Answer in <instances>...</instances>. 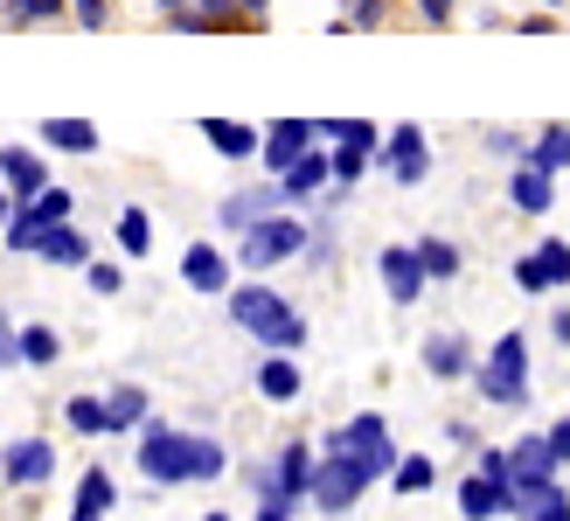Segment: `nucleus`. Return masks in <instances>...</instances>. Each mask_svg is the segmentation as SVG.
Listing matches in <instances>:
<instances>
[{"instance_id": "f257e3e1", "label": "nucleus", "mask_w": 570, "mask_h": 521, "mask_svg": "<svg viewBox=\"0 0 570 521\" xmlns=\"http://www.w3.org/2000/svg\"><path fill=\"white\" fill-rule=\"evenodd\" d=\"M139 473H147L154 486H203V480L230 473V452H223L216 439H203V431L147 417L139 424Z\"/></svg>"}, {"instance_id": "f03ea898", "label": "nucleus", "mask_w": 570, "mask_h": 521, "mask_svg": "<svg viewBox=\"0 0 570 521\" xmlns=\"http://www.w3.org/2000/svg\"><path fill=\"white\" fill-rule=\"evenodd\" d=\"M321 452H341L348 466H362L368 480H390L396 473V439H390V417H376V411H362V417H348V424H334L327 431V445Z\"/></svg>"}, {"instance_id": "7ed1b4c3", "label": "nucleus", "mask_w": 570, "mask_h": 521, "mask_svg": "<svg viewBox=\"0 0 570 521\" xmlns=\"http://www.w3.org/2000/svg\"><path fill=\"white\" fill-rule=\"evenodd\" d=\"M473 390L494 403V411H522L529 403V341L508 327L494 347H488V362L473 368Z\"/></svg>"}, {"instance_id": "20e7f679", "label": "nucleus", "mask_w": 570, "mask_h": 521, "mask_svg": "<svg viewBox=\"0 0 570 521\" xmlns=\"http://www.w3.org/2000/svg\"><path fill=\"white\" fill-rule=\"evenodd\" d=\"M293 257H306V223L293 209H278V216H265L258 229L237 237V265L244 272H278V265H293Z\"/></svg>"}, {"instance_id": "39448f33", "label": "nucleus", "mask_w": 570, "mask_h": 521, "mask_svg": "<svg viewBox=\"0 0 570 521\" xmlns=\"http://www.w3.org/2000/svg\"><path fill=\"white\" fill-rule=\"evenodd\" d=\"M70 216H77V195H70L63 181H49L42 195H28L21 209H14V223H8V237H0V244H8V250H28V257H36V244L49 237V229H63Z\"/></svg>"}, {"instance_id": "423d86ee", "label": "nucleus", "mask_w": 570, "mask_h": 521, "mask_svg": "<svg viewBox=\"0 0 570 521\" xmlns=\"http://www.w3.org/2000/svg\"><path fill=\"white\" fill-rule=\"evenodd\" d=\"M313 473H321V452H313V445H285L272 466L258 473V494H265V501H285V508H293V501H313Z\"/></svg>"}, {"instance_id": "0eeeda50", "label": "nucleus", "mask_w": 570, "mask_h": 521, "mask_svg": "<svg viewBox=\"0 0 570 521\" xmlns=\"http://www.w3.org/2000/svg\"><path fill=\"white\" fill-rule=\"evenodd\" d=\"M368 486H376V480H368L362 466H348L341 452H321V473H313V508H321V514H348Z\"/></svg>"}, {"instance_id": "6e6552de", "label": "nucleus", "mask_w": 570, "mask_h": 521, "mask_svg": "<svg viewBox=\"0 0 570 521\" xmlns=\"http://www.w3.org/2000/svg\"><path fill=\"white\" fill-rule=\"evenodd\" d=\"M313 139H327L321 119H272V126H265V154H258V160H265L272 181H278V174H293V167L313 154Z\"/></svg>"}, {"instance_id": "1a4fd4ad", "label": "nucleus", "mask_w": 570, "mask_h": 521, "mask_svg": "<svg viewBox=\"0 0 570 521\" xmlns=\"http://www.w3.org/2000/svg\"><path fill=\"white\" fill-rule=\"evenodd\" d=\"M376 167L390 174L396 188H417L424 174H432V147H424V132H417V126H390V139L376 147Z\"/></svg>"}, {"instance_id": "9d476101", "label": "nucleus", "mask_w": 570, "mask_h": 521, "mask_svg": "<svg viewBox=\"0 0 570 521\" xmlns=\"http://www.w3.org/2000/svg\"><path fill=\"white\" fill-rule=\"evenodd\" d=\"M278 209H285V188H278V181H250V188H237V195L216 201V216H223V229H230V237L258 229V223L278 216Z\"/></svg>"}, {"instance_id": "9b49d317", "label": "nucleus", "mask_w": 570, "mask_h": 521, "mask_svg": "<svg viewBox=\"0 0 570 521\" xmlns=\"http://www.w3.org/2000/svg\"><path fill=\"white\" fill-rule=\"evenodd\" d=\"M0 480L8 486H42V480H56V445L49 439H8L0 445Z\"/></svg>"}, {"instance_id": "f8f14e48", "label": "nucleus", "mask_w": 570, "mask_h": 521, "mask_svg": "<svg viewBox=\"0 0 570 521\" xmlns=\"http://www.w3.org/2000/svg\"><path fill=\"white\" fill-rule=\"evenodd\" d=\"M515 285L522 293H557V285H570V244L543 237L529 257H515Z\"/></svg>"}, {"instance_id": "ddd939ff", "label": "nucleus", "mask_w": 570, "mask_h": 521, "mask_svg": "<svg viewBox=\"0 0 570 521\" xmlns=\"http://www.w3.org/2000/svg\"><path fill=\"white\" fill-rule=\"evenodd\" d=\"M460 514H466V521H501V514H515V486L473 466V473L460 480Z\"/></svg>"}, {"instance_id": "4468645a", "label": "nucleus", "mask_w": 570, "mask_h": 521, "mask_svg": "<svg viewBox=\"0 0 570 521\" xmlns=\"http://www.w3.org/2000/svg\"><path fill=\"white\" fill-rule=\"evenodd\" d=\"M230 265H237V257H223L216 244H188L181 250V278H188V293H203V299L230 293Z\"/></svg>"}, {"instance_id": "2eb2a0df", "label": "nucleus", "mask_w": 570, "mask_h": 521, "mask_svg": "<svg viewBox=\"0 0 570 521\" xmlns=\"http://www.w3.org/2000/svg\"><path fill=\"white\" fill-rule=\"evenodd\" d=\"M278 188H285V209H293V201H327L334 195V154L313 147L293 174H278Z\"/></svg>"}, {"instance_id": "dca6fc26", "label": "nucleus", "mask_w": 570, "mask_h": 521, "mask_svg": "<svg viewBox=\"0 0 570 521\" xmlns=\"http://www.w3.org/2000/svg\"><path fill=\"white\" fill-rule=\"evenodd\" d=\"M376 272H383V293H390L396 306H411V299L424 293V278H432V272H424V257H417V244H390Z\"/></svg>"}, {"instance_id": "f3484780", "label": "nucleus", "mask_w": 570, "mask_h": 521, "mask_svg": "<svg viewBox=\"0 0 570 521\" xmlns=\"http://www.w3.org/2000/svg\"><path fill=\"white\" fill-rule=\"evenodd\" d=\"M424 368L439 375V383H460V375H473V341L460 327H445V334H424Z\"/></svg>"}, {"instance_id": "a211bd4d", "label": "nucleus", "mask_w": 570, "mask_h": 521, "mask_svg": "<svg viewBox=\"0 0 570 521\" xmlns=\"http://www.w3.org/2000/svg\"><path fill=\"white\" fill-rule=\"evenodd\" d=\"M278 306H285V293H272V285H230V293H223V313H230L244 334H258Z\"/></svg>"}, {"instance_id": "6ab92c4d", "label": "nucleus", "mask_w": 570, "mask_h": 521, "mask_svg": "<svg viewBox=\"0 0 570 521\" xmlns=\"http://www.w3.org/2000/svg\"><path fill=\"white\" fill-rule=\"evenodd\" d=\"M0 181H8L14 201H28V195H42V188H49V167H42L36 147H0Z\"/></svg>"}, {"instance_id": "aec40b11", "label": "nucleus", "mask_w": 570, "mask_h": 521, "mask_svg": "<svg viewBox=\"0 0 570 521\" xmlns=\"http://www.w3.org/2000/svg\"><path fill=\"white\" fill-rule=\"evenodd\" d=\"M508 201H515L522 216H543L550 201H557V174H543V167L515 160V181H508Z\"/></svg>"}, {"instance_id": "412c9836", "label": "nucleus", "mask_w": 570, "mask_h": 521, "mask_svg": "<svg viewBox=\"0 0 570 521\" xmlns=\"http://www.w3.org/2000/svg\"><path fill=\"white\" fill-rule=\"evenodd\" d=\"M203 139L223 154V160H250V154H265V132H250L237 119H203Z\"/></svg>"}, {"instance_id": "4be33fe9", "label": "nucleus", "mask_w": 570, "mask_h": 521, "mask_svg": "<svg viewBox=\"0 0 570 521\" xmlns=\"http://www.w3.org/2000/svg\"><path fill=\"white\" fill-rule=\"evenodd\" d=\"M36 257H42V265H63V272H83V265H91V244H83L77 223H63V229H49V237L36 244Z\"/></svg>"}, {"instance_id": "5701e85b", "label": "nucleus", "mask_w": 570, "mask_h": 521, "mask_svg": "<svg viewBox=\"0 0 570 521\" xmlns=\"http://www.w3.org/2000/svg\"><path fill=\"white\" fill-rule=\"evenodd\" d=\"M42 147H56V154H98V126L91 119H42Z\"/></svg>"}, {"instance_id": "b1692460", "label": "nucleus", "mask_w": 570, "mask_h": 521, "mask_svg": "<svg viewBox=\"0 0 570 521\" xmlns=\"http://www.w3.org/2000/svg\"><path fill=\"white\" fill-rule=\"evenodd\" d=\"M299 383H306V375H299V362H293V355H265V362H258V396L293 403V396H299Z\"/></svg>"}, {"instance_id": "393cba45", "label": "nucleus", "mask_w": 570, "mask_h": 521, "mask_svg": "<svg viewBox=\"0 0 570 521\" xmlns=\"http://www.w3.org/2000/svg\"><path fill=\"white\" fill-rule=\"evenodd\" d=\"M105 411H111V431H139V424H147V390H139V383H111Z\"/></svg>"}, {"instance_id": "a878e982", "label": "nucleus", "mask_w": 570, "mask_h": 521, "mask_svg": "<svg viewBox=\"0 0 570 521\" xmlns=\"http://www.w3.org/2000/svg\"><path fill=\"white\" fill-rule=\"evenodd\" d=\"M111 508H119V486H111L105 466H91V473L77 480V508H70V514H105V521H111Z\"/></svg>"}, {"instance_id": "bb28decb", "label": "nucleus", "mask_w": 570, "mask_h": 521, "mask_svg": "<svg viewBox=\"0 0 570 521\" xmlns=\"http://www.w3.org/2000/svg\"><path fill=\"white\" fill-rule=\"evenodd\" d=\"M56 355H63V334L42 327V321H28L21 327V368H56Z\"/></svg>"}, {"instance_id": "cd10ccee", "label": "nucleus", "mask_w": 570, "mask_h": 521, "mask_svg": "<svg viewBox=\"0 0 570 521\" xmlns=\"http://www.w3.org/2000/svg\"><path fill=\"white\" fill-rule=\"evenodd\" d=\"M63 424L77 431V439H105V431H111L105 396H70V403H63Z\"/></svg>"}, {"instance_id": "c85d7f7f", "label": "nucleus", "mask_w": 570, "mask_h": 521, "mask_svg": "<svg viewBox=\"0 0 570 521\" xmlns=\"http://www.w3.org/2000/svg\"><path fill=\"white\" fill-rule=\"evenodd\" d=\"M529 167H543V174H563V167H570V126H543V132H535V147H529Z\"/></svg>"}, {"instance_id": "c756f323", "label": "nucleus", "mask_w": 570, "mask_h": 521, "mask_svg": "<svg viewBox=\"0 0 570 521\" xmlns=\"http://www.w3.org/2000/svg\"><path fill=\"white\" fill-rule=\"evenodd\" d=\"M390 486H396V494H432V486H439V466H432L424 452H404V459H396V473H390Z\"/></svg>"}, {"instance_id": "7c9ffc66", "label": "nucleus", "mask_w": 570, "mask_h": 521, "mask_svg": "<svg viewBox=\"0 0 570 521\" xmlns=\"http://www.w3.org/2000/svg\"><path fill=\"white\" fill-rule=\"evenodd\" d=\"M70 14V0H0V21L8 28H36V21H56Z\"/></svg>"}, {"instance_id": "2f4dec72", "label": "nucleus", "mask_w": 570, "mask_h": 521, "mask_svg": "<svg viewBox=\"0 0 570 521\" xmlns=\"http://www.w3.org/2000/svg\"><path fill=\"white\" fill-rule=\"evenodd\" d=\"M321 132L334 139V147H362V154H376V147H383V132L368 126V119H327Z\"/></svg>"}, {"instance_id": "473e14b6", "label": "nucleus", "mask_w": 570, "mask_h": 521, "mask_svg": "<svg viewBox=\"0 0 570 521\" xmlns=\"http://www.w3.org/2000/svg\"><path fill=\"white\" fill-rule=\"evenodd\" d=\"M417 257H424V272H432V278H460V244H452V237H424Z\"/></svg>"}, {"instance_id": "72a5a7b5", "label": "nucleus", "mask_w": 570, "mask_h": 521, "mask_svg": "<svg viewBox=\"0 0 570 521\" xmlns=\"http://www.w3.org/2000/svg\"><path fill=\"white\" fill-rule=\"evenodd\" d=\"M147 244H154L147 209H119V250H126V257H147Z\"/></svg>"}, {"instance_id": "f704fd0d", "label": "nucleus", "mask_w": 570, "mask_h": 521, "mask_svg": "<svg viewBox=\"0 0 570 521\" xmlns=\"http://www.w3.org/2000/svg\"><path fill=\"white\" fill-rule=\"evenodd\" d=\"M368 160H376V154H362V147H334V188H355L362 174H368Z\"/></svg>"}, {"instance_id": "c9c22d12", "label": "nucleus", "mask_w": 570, "mask_h": 521, "mask_svg": "<svg viewBox=\"0 0 570 521\" xmlns=\"http://www.w3.org/2000/svg\"><path fill=\"white\" fill-rule=\"evenodd\" d=\"M83 278H91V293H98V299H119V293H126V272H119V265H105V257H91V265H83Z\"/></svg>"}, {"instance_id": "e433bc0d", "label": "nucleus", "mask_w": 570, "mask_h": 521, "mask_svg": "<svg viewBox=\"0 0 570 521\" xmlns=\"http://www.w3.org/2000/svg\"><path fill=\"white\" fill-rule=\"evenodd\" d=\"M327 257H334V216H321L306 229V265H327Z\"/></svg>"}, {"instance_id": "4c0bfd02", "label": "nucleus", "mask_w": 570, "mask_h": 521, "mask_svg": "<svg viewBox=\"0 0 570 521\" xmlns=\"http://www.w3.org/2000/svg\"><path fill=\"white\" fill-rule=\"evenodd\" d=\"M488 154H494V160H529L522 132H508V126H494V132H488Z\"/></svg>"}, {"instance_id": "58836bf2", "label": "nucleus", "mask_w": 570, "mask_h": 521, "mask_svg": "<svg viewBox=\"0 0 570 521\" xmlns=\"http://www.w3.org/2000/svg\"><path fill=\"white\" fill-rule=\"evenodd\" d=\"M376 21H390V0H355L348 8V28H376Z\"/></svg>"}, {"instance_id": "ea45409f", "label": "nucleus", "mask_w": 570, "mask_h": 521, "mask_svg": "<svg viewBox=\"0 0 570 521\" xmlns=\"http://www.w3.org/2000/svg\"><path fill=\"white\" fill-rule=\"evenodd\" d=\"M8 362H21V327L0 313V368H8Z\"/></svg>"}, {"instance_id": "a19ab883", "label": "nucleus", "mask_w": 570, "mask_h": 521, "mask_svg": "<svg viewBox=\"0 0 570 521\" xmlns=\"http://www.w3.org/2000/svg\"><path fill=\"white\" fill-rule=\"evenodd\" d=\"M543 439H550V452H557V466H570V417H557Z\"/></svg>"}, {"instance_id": "79ce46f5", "label": "nucleus", "mask_w": 570, "mask_h": 521, "mask_svg": "<svg viewBox=\"0 0 570 521\" xmlns=\"http://www.w3.org/2000/svg\"><path fill=\"white\" fill-rule=\"evenodd\" d=\"M417 14H424V21H432V28H445L452 14H460V0H417Z\"/></svg>"}, {"instance_id": "37998d69", "label": "nucleus", "mask_w": 570, "mask_h": 521, "mask_svg": "<svg viewBox=\"0 0 570 521\" xmlns=\"http://www.w3.org/2000/svg\"><path fill=\"white\" fill-rule=\"evenodd\" d=\"M70 14H77L83 28H105V14H111V8H105V0H70Z\"/></svg>"}, {"instance_id": "c03bdc74", "label": "nucleus", "mask_w": 570, "mask_h": 521, "mask_svg": "<svg viewBox=\"0 0 570 521\" xmlns=\"http://www.w3.org/2000/svg\"><path fill=\"white\" fill-rule=\"evenodd\" d=\"M529 521H570V494H563V486H557V494H550L543 508H535Z\"/></svg>"}, {"instance_id": "a18cd8bd", "label": "nucleus", "mask_w": 570, "mask_h": 521, "mask_svg": "<svg viewBox=\"0 0 570 521\" xmlns=\"http://www.w3.org/2000/svg\"><path fill=\"white\" fill-rule=\"evenodd\" d=\"M550 334H557V347H570V306H557V313H550Z\"/></svg>"}, {"instance_id": "49530a36", "label": "nucleus", "mask_w": 570, "mask_h": 521, "mask_svg": "<svg viewBox=\"0 0 570 521\" xmlns=\"http://www.w3.org/2000/svg\"><path fill=\"white\" fill-rule=\"evenodd\" d=\"M14 209H21V201L8 195V181H0V237H8V223H14Z\"/></svg>"}, {"instance_id": "de8ad7c7", "label": "nucleus", "mask_w": 570, "mask_h": 521, "mask_svg": "<svg viewBox=\"0 0 570 521\" xmlns=\"http://www.w3.org/2000/svg\"><path fill=\"white\" fill-rule=\"evenodd\" d=\"M258 521H293V508H285V501H258Z\"/></svg>"}, {"instance_id": "09e8293b", "label": "nucleus", "mask_w": 570, "mask_h": 521, "mask_svg": "<svg viewBox=\"0 0 570 521\" xmlns=\"http://www.w3.org/2000/svg\"><path fill=\"white\" fill-rule=\"evenodd\" d=\"M237 8H244L250 21H265V8H272V0H237Z\"/></svg>"}, {"instance_id": "8fccbe9b", "label": "nucleus", "mask_w": 570, "mask_h": 521, "mask_svg": "<svg viewBox=\"0 0 570 521\" xmlns=\"http://www.w3.org/2000/svg\"><path fill=\"white\" fill-rule=\"evenodd\" d=\"M203 521H230V514H223V508H216V514H203Z\"/></svg>"}, {"instance_id": "3c124183", "label": "nucleus", "mask_w": 570, "mask_h": 521, "mask_svg": "<svg viewBox=\"0 0 570 521\" xmlns=\"http://www.w3.org/2000/svg\"><path fill=\"white\" fill-rule=\"evenodd\" d=\"M70 521H105V514H70Z\"/></svg>"}, {"instance_id": "603ef678", "label": "nucleus", "mask_w": 570, "mask_h": 521, "mask_svg": "<svg viewBox=\"0 0 570 521\" xmlns=\"http://www.w3.org/2000/svg\"><path fill=\"white\" fill-rule=\"evenodd\" d=\"M550 8H563V0H550Z\"/></svg>"}]
</instances>
